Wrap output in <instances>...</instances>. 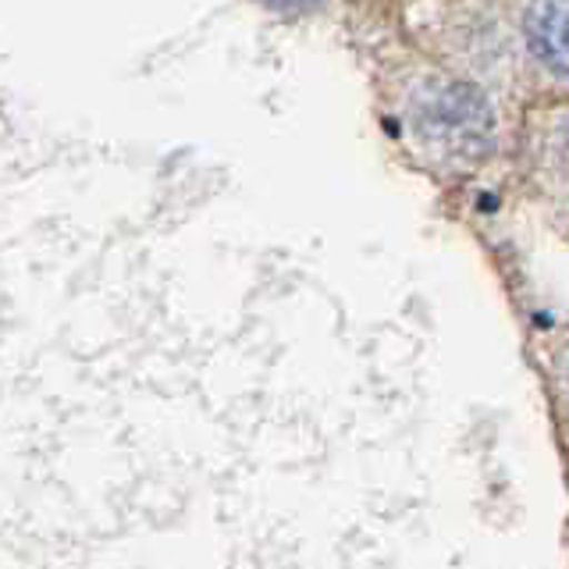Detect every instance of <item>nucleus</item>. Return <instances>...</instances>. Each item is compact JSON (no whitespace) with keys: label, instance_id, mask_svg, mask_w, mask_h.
<instances>
[{"label":"nucleus","instance_id":"2","mask_svg":"<svg viewBox=\"0 0 569 569\" xmlns=\"http://www.w3.org/2000/svg\"><path fill=\"white\" fill-rule=\"evenodd\" d=\"M527 40L541 61L566 68V4H538L527 14Z\"/></svg>","mask_w":569,"mask_h":569},{"label":"nucleus","instance_id":"1","mask_svg":"<svg viewBox=\"0 0 569 569\" xmlns=\"http://www.w3.org/2000/svg\"><path fill=\"white\" fill-rule=\"evenodd\" d=\"M423 132H445L459 150H491V103L467 82H431L417 103Z\"/></svg>","mask_w":569,"mask_h":569}]
</instances>
